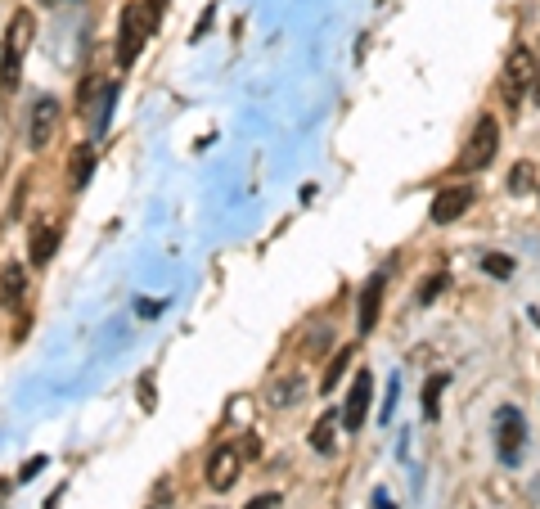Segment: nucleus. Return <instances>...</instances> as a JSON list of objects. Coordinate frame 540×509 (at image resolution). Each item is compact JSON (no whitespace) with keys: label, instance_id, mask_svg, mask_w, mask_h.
I'll list each match as a JSON object with an SVG mask.
<instances>
[{"label":"nucleus","instance_id":"nucleus-16","mask_svg":"<svg viewBox=\"0 0 540 509\" xmlns=\"http://www.w3.org/2000/svg\"><path fill=\"white\" fill-rule=\"evenodd\" d=\"M113 104H117V82H104V86H99V100H95V136L108 127V118H113Z\"/></svg>","mask_w":540,"mask_h":509},{"label":"nucleus","instance_id":"nucleus-27","mask_svg":"<svg viewBox=\"0 0 540 509\" xmlns=\"http://www.w3.org/2000/svg\"><path fill=\"white\" fill-rule=\"evenodd\" d=\"M144 5H149L153 19H162V10H167V0H144Z\"/></svg>","mask_w":540,"mask_h":509},{"label":"nucleus","instance_id":"nucleus-14","mask_svg":"<svg viewBox=\"0 0 540 509\" xmlns=\"http://www.w3.org/2000/svg\"><path fill=\"white\" fill-rule=\"evenodd\" d=\"M90 172H95V145H77V154H72V167H68L72 190H86V185H90Z\"/></svg>","mask_w":540,"mask_h":509},{"label":"nucleus","instance_id":"nucleus-24","mask_svg":"<svg viewBox=\"0 0 540 509\" xmlns=\"http://www.w3.org/2000/svg\"><path fill=\"white\" fill-rule=\"evenodd\" d=\"M140 406L153 410V379H140Z\"/></svg>","mask_w":540,"mask_h":509},{"label":"nucleus","instance_id":"nucleus-23","mask_svg":"<svg viewBox=\"0 0 540 509\" xmlns=\"http://www.w3.org/2000/svg\"><path fill=\"white\" fill-rule=\"evenodd\" d=\"M41 469H45V460H41V455H36V460H27V464H23V473H18V482H32Z\"/></svg>","mask_w":540,"mask_h":509},{"label":"nucleus","instance_id":"nucleus-18","mask_svg":"<svg viewBox=\"0 0 540 509\" xmlns=\"http://www.w3.org/2000/svg\"><path fill=\"white\" fill-rule=\"evenodd\" d=\"M531 190H536V167H531V163H518V167L509 172V194H531Z\"/></svg>","mask_w":540,"mask_h":509},{"label":"nucleus","instance_id":"nucleus-30","mask_svg":"<svg viewBox=\"0 0 540 509\" xmlns=\"http://www.w3.org/2000/svg\"><path fill=\"white\" fill-rule=\"evenodd\" d=\"M45 5H54V0H45Z\"/></svg>","mask_w":540,"mask_h":509},{"label":"nucleus","instance_id":"nucleus-11","mask_svg":"<svg viewBox=\"0 0 540 509\" xmlns=\"http://www.w3.org/2000/svg\"><path fill=\"white\" fill-rule=\"evenodd\" d=\"M54 244H59V230H54L50 221H36V226H32V244H27V253H32V266H50Z\"/></svg>","mask_w":540,"mask_h":509},{"label":"nucleus","instance_id":"nucleus-8","mask_svg":"<svg viewBox=\"0 0 540 509\" xmlns=\"http://www.w3.org/2000/svg\"><path fill=\"white\" fill-rule=\"evenodd\" d=\"M239 473H243V451H234V446H216L203 478H207V487L212 491H230L234 482H239Z\"/></svg>","mask_w":540,"mask_h":509},{"label":"nucleus","instance_id":"nucleus-12","mask_svg":"<svg viewBox=\"0 0 540 509\" xmlns=\"http://www.w3.org/2000/svg\"><path fill=\"white\" fill-rule=\"evenodd\" d=\"M338 428H342V415L338 410H324L320 419H315V428H311V446L320 455H333V446H338Z\"/></svg>","mask_w":540,"mask_h":509},{"label":"nucleus","instance_id":"nucleus-2","mask_svg":"<svg viewBox=\"0 0 540 509\" xmlns=\"http://www.w3.org/2000/svg\"><path fill=\"white\" fill-rule=\"evenodd\" d=\"M153 28H158V19L149 14V5L144 0H131L122 10V19H117V68H131L135 59H140L144 41L153 37Z\"/></svg>","mask_w":540,"mask_h":509},{"label":"nucleus","instance_id":"nucleus-26","mask_svg":"<svg viewBox=\"0 0 540 509\" xmlns=\"http://www.w3.org/2000/svg\"><path fill=\"white\" fill-rule=\"evenodd\" d=\"M135 311H140V316H158L162 302H135Z\"/></svg>","mask_w":540,"mask_h":509},{"label":"nucleus","instance_id":"nucleus-29","mask_svg":"<svg viewBox=\"0 0 540 509\" xmlns=\"http://www.w3.org/2000/svg\"><path fill=\"white\" fill-rule=\"evenodd\" d=\"M5 491H9V482H0V496H5Z\"/></svg>","mask_w":540,"mask_h":509},{"label":"nucleus","instance_id":"nucleus-10","mask_svg":"<svg viewBox=\"0 0 540 509\" xmlns=\"http://www.w3.org/2000/svg\"><path fill=\"white\" fill-rule=\"evenodd\" d=\"M378 307H383V275L365 280V289H360V316H356L360 338L374 334V325H378Z\"/></svg>","mask_w":540,"mask_h":509},{"label":"nucleus","instance_id":"nucleus-1","mask_svg":"<svg viewBox=\"0 0 540 509\" xmlns=\"http://www.w3.org/2000/svg\"><path fill=\"white\" fill-rule=\"evenodd\" d=\"M32 37H36L32 10H18L14 19L5 23V41H0V86H5V91H14L18 86L23 59H27V50H32Z\"/></svg>","mask_w":540,"mask_h":509},{"label":"nucleus","instance_id":"nucleus-3","mask_svg":"<svg viewBox=\"0 0 540 509\" xmlns=\"http://www.w3.org/2000/svg\"><path fill=\"white\" fill-rule=\"evenodd\" d=\"M536 77H540V68H536V55L531 50H509V59H504V73H500V95H504V104H509L513 113H522V104L531 100V91H536Z\"/></svg>","mask_w":540,"mask_h":509},{"label":"nucleus","instance_id":"nucleus-25","mask_svg":"<svg viewBox=\"0 0 540 509\" xmlns=\"http://www.w3.org/2000/svg\"><path fill=\"white\" fill-rule=\"evenodd\" d=\"M396 388H401V383L392 379V388H387V401H383V424H387V419H392V406H396Z\"/></svg>","mask_w":540,"mask_h":509},{"label":"nucleus","instance_id":"nucleus-4","mask_svg":"<svg viewBox=\"0 0 540 509\" xmlns=\"http://www.w3.org/2000/svg\"><path fill=\"white\" fill-rule=\"evenodd\" d=\"M495 154H500V122H495L491 113H482V118L473 122V136H468V145H464V154H459L455 172H459V176L486 172Z\"/></svg>","mask_w":540,"mask_h":509},{"label":"nucleus","instance_id":"nucleus-5","mask_svg":"<svg viewBox=\"0 0 540 509\" xmlns=\"http://www.w3.org/2000/svg\"><path fill=\"white\" fill-rule=\"evenodd\" d=\"M522 446H527V419H522L518 406H500L495 410V455L500 464H518L522 460Z\"/></svg>","mask_w":540,"mask_h":509},{"label":"nucleus","instance_id":"nucleus-9","mask_svg":"<svg viewBox=\"0 0 540 509\" xmlns=\"http://www.w3.org/2000/svg\"><path fill=\"white\" fill-rule=\"evenodd\" d=\"M473 199H477L473 185H450V190H441L437 199H432V212H428V217L437 221V226H450V221H459L468 208H473Z\"/></svg>","mask_w":540,"mask_h":509},{"label":"nucleus","instance_id":"nucleus-22","mask_svg":"<svg viewBox=\"0 0 540 509\" xmlns=\"http://www.w3.org/2000/svg\"><path fill=\"white\" fill-rule=\"evenodd\" d=\"M441 289H446V275H432V280H428V284H423L419 302H432V298H437V293H441Z\"/></svg>","mask_w":540,"mask_h":509},{"label":"nucleus","instance_id":"nucleus-15","mask_svg":"<svg viewBox=\"0 0 540 509\" xmlns=\"http://www.w3.org/2000/svg\"><path fill=\"white\" fill-rule=\"evenodd\" d=\"M446 374H432L428 383H423V419H437L441 415V392H446Z\"/></svg>","mask_w":540,"mask_h":509},{"label":"nucleus","instance_id":"nucleus-19","mask_svg":"<svg viewBox=\"0 0 540 509\" xmlns=\"http://www.w3.org/2000/svg\"><path fill=\"white\" fill-rule=\"evenodd\" d=\"M482 271H486V275H495V280H509V275H513V257H504V253H486V257H482Z\"/></svg>","mask_w":540,"mask_h":509},{"label":"nucleus","instance_id":"nucleus-21","mask_svg":"<svg viewBox=\"0 0 540 509\" xmlns=\"http://www.w3.org/2000/svg\"><path fill=\"white\" fill-rule=\"evenodd\" d=\"M243 509H279V496H275V491H261V496H252Z\"/></svg>","mask_w":540,"mask_h":509},{"label":"nucleus","instance_id":"nucleus-6","mask_svg":"<svg viewBox=\"0 0 540 509\" xmlns=\"http://www.w3.org/2000/svg\"><path fill=\"white\" fill-rule=\"evenodd\" d=\"M54 131H59V100H54V95H36V100H32V109H27V122H23L27 149H32V154H41V149H50Z\"/></svg>","mask_w":540,"mask_h":509},{"label":"nucleus","instance_id":"nucleus-13","mask_svg":"<svg viewBox=\"0 0 540 509\" xmlns=\"http://www.w3.org/2000/svg\"><path fill=\"white\" fill-rule=\"evenodd\" d=\"M23 293H27V271H23V266L9 262V266H5V275H0V302H5V307L14 311L18 302H23Z\"/></svg>","mask_w":540,"mask_h":509},{"label":"nucleus","instance_id":"nucleus-7","mask_svg":"<svg viewBox=\"0 0 540 509\" xmlns=\"http://www.w3.org/2000/svg\"><path fill=\"white\" fill-rule=\"evenodd\" d=\"M369 401H374V374H369V370H356V379H351V392H347V406H342V428H347V433H360V428H365Z\"/></svg>","mask_w":540,"mask_h":509},{"label":"nucleus","instance_id":"nucleus-20","mask_svg":"<svg viewBox=\"0 0 540 509\" xmlns=\"http://www.w3.org/2000/svg\"><path fill=\"white\" fill-rule=\"evenodd\" d=\"M347 361H351V352H338V356H333V361H329V374H324V383H320L324 392H333V388H338V379H342V370H347Z\"/></svg>","mask_w":540,"mask_h":509},{"label":"nucleus","instance_id":"nucleus-17","mask_svg":"<svg viewBox=\"0 0 540 509\" xmlns=\"http://www.w3.org/2000/svg\"><path fill=\"white\" fill-rule=\"evenodd\" d=\"M302 388H306V379L302 374H293V379H284L279 388H270V406H293L297 397H302Z\"/></svg>","mask_w":540,"mask_h":509},{"label":"nucleus","instance_id":"nucleus-28","mask_svg":"<svg viewBox=\"0 0 540 509\" xmlns=\"http://www.w3.org/2000/svg\"><path fill=\"white\" fill-rule=\"evenodd\" d=\"M369 505H374V509H392V500H387L383 491H374V500H369Z\"/></svg>","mask_w":540,"mask_h":509}]
</instances>
